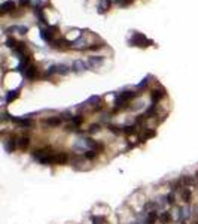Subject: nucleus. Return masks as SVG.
Segmentation results:
<instances>
[{"mask_svg":"<svg viewBox=\"0 0 198 224\" xmlns=\"http://www.w3.org/2000/svg\"><path fill=\"white\" fill-rule=\"evenodd\" d=\"M17 146H18V140H17L15 136H11L8 140H5V150L8 153H14Z\"/></svg>","mask_w":198,"mask_h":224,"instance_id":"nucleus-1","label":"nucleus"},{"mask_svg":"<svg viewBox=\"0 0 198 224\" xmlns=\"http://www.w3.org/2000/svg\"><path fill=\"white\" fill-rule=\"evenodd\" d=\"M63 122V117H49L46 120H43L45 126H49V127H57Z\"/></svg>","mask_w":198,"mask_h":224,"instance_id":"nucleus-2","label":"nucleus"},{"mask_svg":"<svg viewBox=\"0 0 198 224\" xmlns=\"http://www.w3.org/2000/svg\"><path fill=\"white\" fill-rule=\"evenodd\" d=\"M69 161V155L66 153H55V164H66Z\"/></svg>","mask_w":198,"mask_h":224,"instance_id":"nucleus-3","label":"nucleus"},{"mask_svg":"<svg viewBox=\"0 0 198 224\" xmlns=\"http://www.w3.org/2000/svg\"><path fill=\"white\" fill-rule=\"evenodd\" d=\"M180 197L185 203H189L191 199H192V193H191V188H182L180 190Z\"/></svg>","mask_w":198,"mask_h":224,"instance_id":"nucleus-4","label":"nucleus"},{"mask_svg":"<svg viewBox=\"0 0 198 224\" xmlns=\"http://www.w3.org/2000/svg\"><path fill=\"white\" fill-rule=\"evenodd\" d=\"M28 145H30V138L28 136H21L18 139V146L21 150H27Z\"/></svg>","mask_w":198,"mask_h":224,"instance_id":"nucleus-5","label":"nucleus"},{"mask_svg":"<svg viewBox=\"0 0 198 224\" xmlns=\"http://www.w3.org/2000/svg\"><path fill=\"white\" fill-rule=\"evenodd\" d=\"M160 221H161V224H168L171 221V214L170 212H162L161 217H160Z\"/></svg>","mask_w":198,"mask_h":224,"instance_id":"nucleus-6","label":"nucleus"},{"mask_svg":"<svg viewBox=\"0 0 198 224\" xmlns=\"http://www.w3.org/2000/svg\"><path fill=\"white\" fill-rule=\"evenodd\" d=\"M182 181H183V185H194L195 184L192 176H182Z\"/></svg>","mask_w":198,"mask_h":224,"instance_id":"nucleus-7","label":"nucleus"},{"mask_svg":"<svg viewBox=\"0 0 198 224\" xmlns=\"http://www.w3.org/2000/svg\"><path fill=\"white\" fill-rule=\"evenodd\" d=\"M84 157H85V158H88V160H92V158H95V157H97V151H94V150H88V151H85V153H84Z\"/></svg>","mask_w":198,"mask_h":224,"instance_id":"nucleus-8","label":"nucleus"},{"mask_svg":"<svg viewBox=\"0 0 198 224\" xmlns=\"http://www.w3.org/2000/svg\"><path fill=\"white\" fill-rule=\"evenodd\" d=\"M122 132L127 135H133V133H136V126H125V127H122Z\"/></svg>","mask_w":198,"mask_h":224,"instance_id":"nucleus-9","label":"nucleus"},{"mask_svg":"<svg viewBox=\"0 0 198 224\" xmlns=\"http://www.w3.org/2000/svg\"><path fill=\"white\" fill-rule=\"evenodd\" d=\"M167 202H168L170 205H173V203L176 202V196H174V193H173V191L167 194Z\"/></svg>","mask_w":198,"mask_h":224,"instance_id":"nucleus-10","label":"nucleus"},{"mask_svg":"<svg viewBox=\"0 0 198 224\" xmlns=\"http://www.w3.org/2000/svg\"><path fill=\"white\" fill-rule=\"evenodd\" d=\"M90 132L91 133H97V132H100V126L98 124H92L90 127Z\"/></svg>","mask_w":198,"mask_h":224,"instance_id":"nucleus-11","label":"nucleus"},{"mask_svg":"<svg viewBox=\"0 0 198 224\" xmlns=\"http://www.w3.org/2000/svg\"><path fill=\"white\" fill-rule=\"evenodd\" d=\"M192 211H195V212H194V215H198V206H195Z\"/></svg>","mask_w":198,"mask_h":224,"instance_id":"nucleus-12","label":"nucleus"},{"mask_svg":"<svg viewBox=\"0 0 198 224\" xmlns=\"http://www.w3.org/2000/svg\"><path fill=\"white\" fill-rule=\"evenodd\" d=\"M195 178H197V181H198V172H197V173H195Z\"/></svg>","mask_w":198,"mask_h":224,"instance_id":"nucleus-13","label":"nucleus"},{"mask_svg":"<svg viewBox=\"0 0 198 224\" xmlns=\"http://www.w3.org/2000/svg\"><path fill=\"white\" fill-rule=\"evenodd\" d=\"M131 224H139V223H131Z\"/></svg>","mask_w":198,"mask_h":224,"instance_id":"nucleus-14","label":"nucleus"}]
</instances>
